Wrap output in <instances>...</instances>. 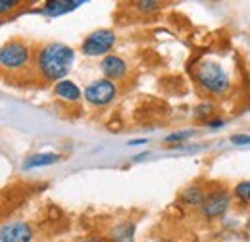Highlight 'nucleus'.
Instances as JSON below:
<instances>
[{
  "label": "nucleus",
  "mask_w": 250,
  "mask_h": 242,
  "mask_svg": "<svg viewBox=\"0 0 250 242\" xmlns=\"http://www.w3.org/2000/svg\"><path fill=\"white\" fill-rule=\"evenodd\" d=\"M116 42V33L110 29H98L91 33L83 42V54L85 56H102L110 52V48Z\"/></svg>",
  "instance_id": "3"
},
{
  "label": "nucleus",
  "mask_w": 250,
  "mask_h": 242,
  "mask_svg": "<svg viewBox=\"0 0 250 242\" xmlns=\"http://www.w3.org/2000/svg\"><path fill=\"white\" fill-rule=\"evenodd\" d=\"M75 60L73 48L62 42H48L39 52V71L48 81H63Z\"/></svg>",
  "instance_id": "1"
},
{
  "label": "nucleus",
  "mask_w": 250,
  "mask_h": 242,
  "mask_svg": "<svg viewBox=\"0 0 250 242\" xmlns=\"http://www.w3.org/2000/svg\"><path fill=\"white\" fill-rule=\"evenodd\" d=\"M33 231L23 221L6 223L0 227V242H31Z\"/></svg>",
  "instance_id": "7"
},
{
  "label": "nucleus",
  "mask_w": 250,
  "mask_h": 242,
  "mask_svg": "<svg viewBox=\"0 0 250 242\" xmlns=\"http://www.w3.org/2000/svg\"><path fill=\"white\" fill-rule=\"evenodd\" d=\"M229 202H231V198H229V192H227V190L210 192V194L206 196L204 204H202V213H204V217L214 219V217L223 215V213L227 212V208H229Z\"/></svg>",
  "instance_id": "6"
},
{
  "label": "nucleus",
  "mask_w": 250,
  "mask_h": 242,
  "mask_svg": "<svg viewBox=\"0 0 250 242\" xmlns=\"http://www.w3.org/2000/svg\"><path fill=\"white\" fill-rule=\"evenodd\" d=\"M192 135V131H185V133H173L166 137V142H177V141H185Z\"/></svg>",
  "instance_id": "15"
},
{
  "label": "nucleus",
  "mask_w": 250,
  "mask_h": 242,
  "mask_svg": "<svg viewBox=\"0 0 250 242\" xmlns=\"http://www.w3.org/2000/svg\"><path fill=\"white\" fill-rule=\"evenodd\" d=\"M223 121H210V127H221Z\"/></svg>",
  "instance_id": "18"
},
{
  "label": "nucleus",
  "mask_w": 250,
  "mask_h": 242,
  "mask_svg": "<svg viewBox=\"0 0 250 242\" xmlns=\"http://www.w3.org/2000/svg\"><path fill=\"white\" fill-rule=\"evenodd\" d=\"M100 69L102 73L108 77V79H122L125 73H127V65L122 58L118 56H106L102 63H100Z\"/></svg>",
  "instance_id": "9"
},
{
  "label": "nucleus",
  "mask_w": 250,
  "mask_h": 242,
  "mask_svg": "<svg viewBox=\"0 0 250 242\" xmlns=\"http://www.w3.org/2000/svg\"><path fill=\"white\" fill-rule=\"evenodd\" d=\"M233 144H250V135H235L231 137Z\"/></svg>",
  "instance_id": "17"
},
{
  "label": "nucleus",
  "mask_w": 250,
  "mask_h": 242,
  "mask_svg": "<svg viewBox=\"0 0 250 242\" xmlns=\"http://www.w3.org/2000/svg\"><path fill=\"white\" fill-rule=\"evenodd\" d=\"M54 92H56V96H60L62 100H79V96H81V91H79V87L73 83V81H58L56 83V87H54Z\"/></svg>",
  "instance_id": "10"
},
{
  "label": "nucleus",
  "mask_w": 250,
  "mask_h": 242,
  "mask_svg": "<svg viewBox=\"0 0 250 242\" xmlns=\"http://www.w3.org/2000/svg\"><path fill=\"white\" fill-rule=\"evenodd\" d=\"M60 160L58 154H52V152H46V154H35L31 156L25 163H23V169H35V167H44V165H52Z\"/></svg>",
  "instance_id": "11"
},
{
  "label": "nucleus",
  "mask_w": 250,
  "mask_h": 242,
  "mask_svg": "<svg viewBox=\"0 0 250 242\" xmlns=\"http://www.w3.org/2000/svg\"><path fill=\"white\" fill-rule=\"evenodd\" d=\"M135 6H137L141 12H146V14H148V12L158 10L160 4H158V2H146V0H145V2H135Z\"/></svg>",
  "instance_id": "14"
},
{
  "label": "nucleus",
  "mask_w": 250,
  "mask_h": 242,
  "mask_svg": "<svg viewBox=\"0 0 250 242\" xmlns=\"http://www.w3.org/2000/svg\"><path fill=\"white\" fill-rule=\"evenodd\" d=\"M29 61V48L23 42L12 40L0 48V65L6 69H20Z\"/></svg>",
  "instance_id": "4"
},
{
  "label": "nucleus",
  "mask_w": 250,
  "mask_h": 242,
  "mask_svg": "<svg viewBox=\"0 0 250 242\" xmlns=\"http://www.w3.org/2000/svg\"><path fill=\"white\" fill-rule=\"evenodd\" d=\"M85 98L93 106H106L116 98V85L110 79H98L85 89Z\"/></svg>",
  "instance_id": "5"
},
{
  "label": "nucleus",
  "mask_w": 250,
  "mask_h": 242,
  "mask_svg": "<svg viewBox=\"0 0 250 242\" xmlns=\"http://www.w3.org/2000/svg\"><path fill=\"white\" fill-rule=\"evenodd\" d=\"M83 4H85L83 0H52V2L44 4L42 14L48 18H58V16H63L67 12H73L75 8H79Z\"/></svg>",
  "instance_id": "8"
},
{
  "label": "nucleus",
  "mask_w": 250,
  "mask_h": 242,
  "mask_svg": "<svg viewBox=\"0 0 250 242\" xmlns=\"http://www.w3.org/2000/svg\"><path fill=\"white\" fill-rule=\"evenodd\" d=\"M206 192L202 190V188H198V186H188L183 190V194H181V198L190 204V206H200L202 208V204H204V200H206Z\"/></svg>",
  "instance_id": "12"
},
{
  "label": "nucleus",
  "mask_w": 250,
  "mask_h": 242,
  "mask_svg": "<svg viewBox=\"0 0 250 242\" xmlns=\"http://www.w3.org/2000/svg\"><path fill=\"white\" fill-rule=\"evenodd\" d=\"M194 79L204 91L212 94H223L229 89V77L225 69L216 61H202L194 69Z\"/></svg>",
  "instance_id": "2"
},
{
  "label": "nucleus",
  "mask_w": 250,
  "mask_h": 242,
  "mask_svg": "<svg viewBox=\"0 0 250 242\" xmlns=\"http://www.w3.org/2000/svg\"><path fill=\"white\" fill-rule=\"evenodd\" d=\"M18 4H20V0H0V16L6 14V12H10V10L16 8Z\"/></svg>",
  "instance_id": "16"
},
{
  "label": "nucleus",
  "mask_w": 250,
  "mask_h": 242,
  "mask_svg": "<svg viewBox=\"0 0 250 242\" xmlns=\"http://www.w3.org/2000/svg\"><path fill=\"white\" fill-rule=\"evenodd\" d=\"M235 196L243 202H250V181H245L235 186Z\"/></svg>",
  "instance_id": "13"
}]
</instances>
